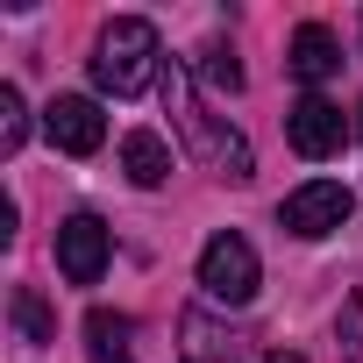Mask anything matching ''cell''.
Masks as SVG:
<instances>
[{"instance_id":"6da1fadb","label":"cell","mask_w":363,"mask_h":363,"mask_svg":"<svg viewBox=\"0 0 363 363\" xmlns=\"http://www.w3.org/2000/svg\"><path fill=\"white\" fill-rule=\"evenodd\" d=\"M157 29L143 22V15H114L107 29H100V43H93V79H100V93H114V100H135L150 79H157Z\"/></svg>"},{"instance_id":"7a4b0ae2","label":"cell","mask_w":363,"mask_h":363,"mask_svg":"<svg viewBox=\"0 0 363 363\" xmlns=\"http://www.w3.org/2000/svg\"><path fill=\"white\" fill-rule=\"evenodd\" d=\"M164 107L178 114L186 143H193V150H200L207 164H221V178H250V171H257L250 143H242L235 128H214V121L200 114V100H193V86H186V65H171V72H164Z\"/></svg>"},{"instance_id":"3957f363","label":"cell","mask_w":363,"mask_h":363,"mask_svg":"<svg viewBox=\"0 0 363 363\" xmlns=\"http://www.w3.org/2000/svg\"><path fill=\"white\" fill-rule=\"evenodd\" d=\"M257 285H264L257 250H250L235 228H221V235L200 250V292H207V299H221V306H250V299H257Z\"/></svg>"},{"instance_id":"277c9868","label":"cell","mask_w":363,"mask_h":363,"mask_svg":"<svg viewBox=\"0 0 363 363\" xmlns=\"http://www.w3.org/2000/svg\"><path fill=\"white\" fill-rule=\"evenodd\" d=\"M349 186L342 178H306L299 193H285V207H278V228L285 235H299V242H320V235H335L342 221H349Z\"/></svg>"},{"instance_id":"5b68a950","label":"cell","mask_w":363,"mask_h":363,"mask_svg":"<svg viewBox=\"0 0 363 363\" xmlns=\"http://www.w3.org/2000/svg\"><path fill=\"white\" fill-rule=\"evenodd\" d=\"M107 257H114V242H107V221H100V214L57 221V271H65L72 285H100V278H107Z\"/></svg>"},{"instance_id":"8992f818","label":"cell","mask_w":363,"mask_h":363,"mask_svg":"<svg viewBox=\"0 0 363 363\" xmlns=\"http://www.w3.org/2000/svg\"><path fill=\"white\" fill-rule=\"evenodd\" d=\"M43 135H50L65 157H93V150L107 143V114H100L86 93H57V100L43 107Z\"/></svg>"},{"instance_id":"52a82bcc","label":"cell","mask_w":363,"mask_h":363,"mask_svg":"<svg viewBox=\"0 0 363 363\" xmlns=\"http://www.w3.org/2000/svg\"><path fill=\"white\" fill-rule=\"evenodd\" d=\"M342 135H349V128H342V107H335V100H320V93H306V100L285 114V143H292L299 157H313V164H320V157H335V150H342Z\"/></svg>"},{"instance_id":"ba28073f","label":"cell","mask_w":363,"mask_h":363,"mask_svg":"<svg viewBox=\"0 0 363 363\" xmlns=\"http://www.w3.org/2000/svg\"><path fill=\"white\" fill-rule=\"evenodd\" d=\"M292 79L299 86H320V79H335L342 72V43H335V29H320V22H299L292 29Z\"/></svg>"},{"instance_id":"9c48e42d","label":"cell","mask_w":363,"mask_h":363,"mask_svg":"<svg viewBox=\"0 0 363 363\" xmlns=\"http://www.w3.org/2000/svg\"><path fill=\"white\" fill-rule=\"evenodd\" d=\"M121 171L135 178L143 193L164 186V178H171V143H164L157 128H128V135H121Z\"/></svg>"},{"instance_id":"30bf717a","label":"cell","mask_w":363,"mask_h":363,"mask_svg":"<svg viewBox=\"0 0 363 363\" xmlns=\"http://www.w3.org/2000/svg\"><path fill=\"white\" fill-rule=\"evenodd\" d=\"M8 313H15V328H22L29 349H50V342H57V313L43 306L36 285H15V292H8Z\"/></svg>"},{"instance_id":"8fae6325","label":"cell","mask_w":363,"mask_h":363,"mask_svg":"<svg viewBox=\"0 0 363 363\" xmlns=\"http://www.w3.org/2000/svg\"><path fill=\"white\" fill-rule=\"evenodd\" d=\"M128 335H135L128 313H107V306L86 313V349H93V363H128Z\"/></svg>"},{"instance_id":"7c38bea8","label":"cell","mask_w":363,"mask_h":363,"mask_svg":"<svg viewBox=\"0 0 363 363\" xmlns=\"http://www.w3.org/2000/svg\"><path fill=\"white\" fill-rule=\"evenodd\" d=\"M186 349H193V363H235L242 356V335L235 328H214L207 313H186Z\"/></svg>"},{"instance_id":"4fadbf2b","label":"cell","mask_w":363,"mask_h":363,"mask_svg":"<svg viewBox=\"0 0 363 363\" xmlns=\"http://www.w3.org/2000/svg\"><path fill=\"white\" fill-rule=\"evenodd\" d=\"M200 86H207L214 100H235V93H242V65H235L228 43H207V50H200Z\"/></svg>"},{"instance_id":"5bb4252c","label":"cell","mask_w":363,"mask_h":363,"mask_svg":"<svg viewBox=\"0 0 363 363\" xmlns=\"http://www.w3.org/2000/svg\"><path fill=\"white\" fill-rule=\"evenodd\" d=\"M22 143H29V107L15 86H0V157H15Z\"/></svg>"},{"instance_id":"9a60e30c","label":"cell","mask_w":363,"mask_h":363,"mask_svg":"<svg viewBox=\"0 0 363 363\" xmlns=\"http://www.w3.org/2000/svg\"><path fill=\"white\" fill-rule=\"evenodd\" d=\"M335 349H342V363H356L363 356V299L349 292L342 299V313H335Z\"/></svg>"},{"instance_id":"2e32d148","label":"cell","mask_w":363,"mask_h":363,"mask_svg":"<svg viewBox=\"0 0 363 363\" xmlns=\"http://www.w3.org/2000/svg\"><path fill=\"white\" fill-rule=\"evenodd\" d=\"M264 363H306V356H292V349H271V356H264Z\"/></svg>"},{"instance_id":"e0dca14e","label":"cell","mask_w":363,"mask_h":363,"mask_svg":"<svg viewBox=\"0 0 363 363\" xmlns=\"http://www.w3.org/2000/svg\"><path fill=\"white\" fill-rule=\"evenodd\" d=\"M356 128H363V114H356Z\"/></svg>"}]
</instances>
